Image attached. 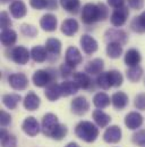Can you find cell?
Segmentation results:
<instances>
[{
	"label": "cell",
	"instance_id": "obj_7",
	"mask_svg": "<svg viewBox=\"0 0 145 147\" xmlns=\"http://www.w3.org/2000/svg\"><path fill=\"white\" fill-rule=\"evenodd\" d=\"M104 39L107 42H118L120 45H125L127 42V33L119 29H109L104 34Z\"/></svg>",
	"mask_w": 145,
	"mask_h": 147
},
{
	"label": "cell",
	"instance_id": "obj_24",
	"mask_svg": "<svg viewBox=\"0 0 145 147\" xmlns=\"http://www.w3.org/2000/svg\"><path fill=\"white\" fill-rule=\"evenodd\" d=\"M45 49L49 54L57 57L61 53V42L56 38H50L45 42Z\"/></svg>",
	"mask_w": 145,
	"mask_h": 147
},
{
	"label": "cell",
	"instance_id": "obj_38",
	"mask_svg": "<svg viewBox=\"0 0 145 147\" xmlns=\"http://www.w3.org/2000/svg\"><path fill=\"white\" fill-rule=\"evenodd\" d=\"M98 86L104 90H108L111 88V82H110V76H109V72H104V73H100L98 79H96Z\"/></svg>",
	"mask_w": 145,
	"mask_h": 147
},
{
	"label": "cell",
	"instance_id": "obj_20",
	"mask_svg": "<svg viewBox=\"0 0 145 147\" xmlns=\"http://www.w3.org/2000/svg\"><path fill=\"white\" fill-rule=\"evenodd\" d=\"M141 59H142V57H141L140 51L137 49H134V48L127 50V53L125 55V63L129 67L138 65L141 63Z\"/></svg>",
	"mask_w": 145,
	"mask_h": 147
},
{
	"label": "cell",
	"instance_id": "obj_25",
	"mask_svg": "<svg viewBox=\"0 0 145 147\" xmlns=\"http://www.w3.org/2000/svg\"><path fill=\"white\" fill-rule=\"evenodd\" d=\"M93 119L95 121V123L100 127V128H106L108 127V124L111 122V117L107 113H104L101 110H95L93 112Z\"/></svg>",
	"mask_w": 145,
	"mask_h": 147
},
{
	"label": "cell",
	"instance_id": "obj_21",
	"mask_svg": "<svg viewBox=\"0 0 145 147\" xmlns=\"http://www.w3.org/2000/svg\"><path fill=\"white\" fill-rule=\"evenodd\" d=\"M44 95L45 97L50 100V102H56L59 99L60 96H63L61 94V89H60V84H57V83H50L45 91H44Z\"/></svg>",
	"mask_w": 145,
	"mask_h": 147
},
{
	"label": "cell",
	"instance_id": "obj_41",
	"mask_svg": "<svg viewBox=\"0 0 145 147\" xmlns=\"http://www.w3.org/2000/svg\"><path fill=\"white\" fill-rule=\"evenodd\" d=\"M11 24L13 23H11V20L9 17L8 13L2 11L1 15H0V26H1V29L2 30H7V29H9L11 26Z\"/></svg>",
	"mask_w": 145,
	"mask_h": 147
},
{
	"label": "cell",
	"instance_id": "obj_26",
	"mask_svg": "<svg viewBox=\"0 0 145 147\" xmlns=\"http://www.w3.org/2000/svg\"><path fill=\"white\" fill-rule=\"evenodd\" d=\"M17 40V33L11 30V29H7V30H2L1 32V43L5 47H10L13 46Z\"/></svg>",
	"mask_w": 145,
	"mask_h": 147
},
{
	"label": "cell",
	"instance_id": "obj_47",
	"mask_svg": "<svg viewBox=\"0 0 145 147\" xmlns=\"http://www.w3.org/2000/svg\"><path fill=\"white\" fill-rule=\"evenodd\" d=\"M125 1H126V0H108V3L110 7L117 9V8H121V7H124Z\"/></svg>",
	"mask_w": 145,
	"mask_h": 147
},
{
	"label": "cell",
	"instance_id": "obj_1",
	"mask_svg": "<svg viewBox=\"0 0 145 147\" xmlns=\"http://www.w3.org/2000/svg\"><path fill=\"white\" fill-rule=\"evenodd\" d=\"M108 7L102 3H86L82 9V21L85 24H93L98 21H104L108 18Z\"/></svg>",
	"mask_w": 145,
	"mask_h": 147
},
{
	"label": "cell",
	"instance_id": "obj_17",
	"mask_svg": "<svg viewBox=\"0 0 145 147\" xmlns=\"http://www.w3.org/2000/svg\"><path fill=\"white\" fill-rule=\"evenodd\" d=\"M78 29H79V25L75 18H67L61 24V32L67 37H72L74 34H76Z\"/></svg>",
	"mask_w": 145,
	"mask_h": 147
},
{
	"label": "cell",
	"instance_id": "obj_40",
	"mask_svg": "<svg viewBox=\"0 0 145 147\" xmlns=\"http://www.w3.org/2000/svg\"><path fill=\"white\" fill-rule=\"evenodd\" d=\"M132 140L137 146H144L145 145V130H140L135 132L132 137Z\"/></svg>",
	"mask_w": 145,
	"mask_h": 147
},
{
	"label": "cell",
	"instance_id": "obj_11",
	"mask_svg": "<svg viewBox=\"0 0 145 147\" xmlns=\"http://www.w3.org/2000/svg\"><path fill=\"white\" fill-rule=\"evenodd\" d=\"M65 61H66V63H68L69 65H72L74 67H76L78 64H80L83 61V57H82V54L78 50V48H76L74 46L68 47L66 50Z\"/></svg>",
	"mask_w": 145,
	"mask_h": 147
},
{
	"label": "cell",
	"instance_id": "obj_12",
	"mask_svg": "<svg viewBox=\"0 0 145 147\" xmlns=\"http://www.w3.org/2000/svg\"><path fill=\"white\" fill-rule=\"evenodd\" d=\"M58 20L53 14H45L40 20V26L47 32H53L57 29Z\"/></svg>",
	"mask_w": 145,
	"mask_h": 147
},
{
	"label": "cell",
	"instance_id": "obj_48",
	"mask_svg": "<svg viewBox=\"0 0 145 147\" xmlns=\"http://www.w3.org/2000/svg\"><path fill=\"white\" fill-rule=\"evenodd\" d=\"M57 7H58L57 0H47V8L49 10H55L57 9Z\"/></svg>",
	"mask_w": 145,
	"mask_h": 147
},
{
	"label": "cell",
	"instance_id": "obj_34",
	"mask_svg": "<svg viewBox=\"0 0 145 147\" xmlns=\"http://www.w3.org/2000/svg\"><path fill=\"white\" fill-rule=\"evenodd\" d=\"M126 75H127V79L132 82H137L141 80L142 75H143V69L140 66V65H136V66H130L127 72H126Z\"/></svg>",
	"mask_w": 145,
	"mask_h": 147
},
{
	"label": "cell",
	"instance_id": "obj_8",
	"mask_svg": "<svg viewBox=\"0 0 145 147\" xmlns=\"http://www.w3.org/2000/svg\"><path fill=\"white\" fill-rule=\"evenodd\" d=\"M59 124L58 122V117L52 114V113H48L43 116V120H42V131L45 136L50 137L52 130Z\"/></svg>",
	"mask_w": 145,
	"mask_h": 147
},
{
	"label": "cell",
	"instance_id": "obj_32",
	"mask_svg": "<svg viewBox=\"0 0 145 147\" xmlns=\"http://www.w3.org/2000/svg\"><path fill=\"white\" fill-rule=\"evenodd\" d=\"M61 7L72 14H77L80 8V1L79 0H59Z\"/></svg>",
	"mask_w": 145,
	"mask_h": 147
},
{
	"label": "cell",
	"instance_id": "obj_4",
	"mask_svg": "<svg viewBox=\"0 0 145 147\" xmlns=\"http://www.w3.org/2000/svg\"><path fill=\"white\" fill-rule=\"evenodd\" d=\"M30 57H31V51H29L23 46H17V47H15V48L11 49L10 58L16 64L24 65V64H26L30 61Z\"/></svg>",
	"mask_w": 145,
	"mask_h": 147
},
{
	"label": "cell",
	"instance_id": "obj_9",
	"mask_svg": "<svg viewBox=\"0 0 145 147\" xmlns=\"http://www.w3.org/2000/svg\"><path fill=\"white\" fill-rule=\"evenodd\" d=\"M71 109H72V113H75L76 115H84L90 110V104L85 97L78 96V97L72 99V104H71Z\"/></svg>",
	"mask_w": 145,
	"mask_h": 147
},
{
	"label": "cell",
	"instance_id": "obj_10",
	"mask_svg": "<svg viewBox=\"0 0 145 147\" xmlns=\"http://www.w3.org/2000/svg\"><path fill=\"white\" fill-rule=\"evenodd\" d=\"M22 129L26 135H29L31 137H34L40 132V124H39V122H37L35 117L29 116L24 120V122L22 124Z\"/></svg>",
	"mask_w": 145,
	"mask_h": 147
},
{
	"label": "cell",
	"instance_id": "obj_6",
	"mask_svg": "<svg viewBox=\"0 0 145 147\" xmlns=\"http://www.w3.org/2000/svg\"><path fill=\"white\" fill-rule=\"evenodd\" d=\"M10 87L15 90H24L29 86V79L24 73H14L8 76Z\"/></svg>",
	"mask_w": 145,
	"mask_h": 147
},
{
	"label": "cell",
	"instance_id": "obj_50",
	"mask_svg": "<svg viewBox=\"0 0 145 147\" xmlns=\"http://www.w3.org/2000/svg\"><path fill=\"white\" fill-rule=\"evenodd\" d=\"M8 1H9V0H1L2 3H6V2H8Z\"/></svg>",
	"mask_w": 145,
	"mask_h": 147
},
{
	"label": "cell",
	"instance_id": "obj_2",
	"mask_svg": "<svg viewBox=\"0 0 145 147\" xmlns=\"http://www.w3.org/2000/svg\"><path fill=\"white\" fill-rule=\"evenodd\" d=\"M75 134L86 143H93L99 136V129L90 121H82L76 125Z\"/></svg>",
	"mask_w": 145,
	"mask_h": 147
},
{
	"label": "cell",
	"instance_id": "obj_23",
	"mask_svg": "<svg viewBox=\"0 0 145 147\" xmlns=\"http://www.w3.org/2000/svg\"><path fill=\"white\" fill-rule=\"evenodd\" d=\"M74 81L76 82L79 89H88L91 88V84H92V80L90 75L87 73H82V72H77L74 74Z\"/></svg>",
	"mask_w": 145,
	"mask_h": 147
},
{
	"label": "cell",
	"instance_id": "obj_31",
	"mask_svg": "<svg viewBox=\"0 0 145 147\" xmlns=\"http://www.w3.org/2000/svg\"><path fill=\"white\" fill-rule=\"evenodd\" d=\"M107 54L110 58H119L122 54V45L118 42H109L107 46Z\"/></svg>",
	"mask_w": 145,
	"mask_h": 147
},
{
	"label": "cell",
	"instance_id": "obj_30",
	"mask_svg": "<svg viewBox=\"0 0 145 147\" xmlns=\"http://www.w3.org/2000/svg\"><path fill=\"white\" fill-rule=\"evenodd\" d=\"M60 89H61V94L65 97L75 95L78 91V86L76 84L75 81H65L60 84Z\"/></svg>",
	"mask_w": 145,
	"mask_h": 147
},
{
	"label": "cell",
	"instance_id": "obj_42",
	"mask_svg": "<svg viewBox=\"0 0 145 147\" xmlns=\"http://www.w3.org/2000/svg\"><path fill=\"white\" fill-rule=\"evenodd\" d=\"M74 66L72 65H69L68 63H64V64H61V66H60V73H61V76H64V78H68V76H71L72 73H74Z\"/></svg>",
	"mask_w": 145,
	"mask_h": 147
},
{
	"label": "cell",
	"instance_id": "obj_36",
	"mask_svg": "<svg viewBox=\"0 0 145 147\" xmlns=\"http://www.w3.org/2000/svg\"><path fill=\"white\" fill-rule=\"evenodd\" d=\"M67 132H68L67 127L64 125V124H60V123H59V124L52 130L50 137H51L52 139H56V140H61V139L65 138V136L67 135Z\"/></svg>",
	"mask_w": 145,
	"mask_h": 147
},
{
	"label": "cell",
	"instance_id": "obj_19",
	"mask_svg": "<svg viewBox=\"0 0 145 147\" xmlns=\"http://www.w3.org/2000/svg\"><path fill=\"white\" fill-rule=\"evenodd\" d=\"M111 103H112V105H113L114 109H117V110H124L128 105V96L125 92H122V91L114 92L112 95Z\"/></svg>",
	"mask_w": 145,
	"mask_h": 147
},
{
	"label": "cell",
	"instance_id": "obj_43",
	"mask_svg": "<svg viewBox=\"0 0 145 147\" xmlns=\"http://www.w3.org/2000/svg\"><path fill=\"white\" fill-rule=\"evenodd\" d=\"M134 105L137 110L145 111V94H138L135 97V102Z\"/></svg>",
	"mask_w": 145,
	"mask_h": 147
},
{
	"label": "cell",
	"instance_id": "obj_14",
	"mask_svg": "<svg viewBox=\"0 0 145 147\" xmlns=\"http://www.w3.org/2000/svg\"><path fill=\"white\" fill-rule=\"evenodd\" d=\"M125 124L130 130H136L143 124V116L137 112H130L125 117Z\"/></svg>",
	"mask_w": 145,
	"mask_h": 147
},
{
	"label": "cell",
	"instance_id": "obj_16",
	"mask_svg": "<svg viewBox=\"0 0 145 147\" xmlns=\"http://www.w3.org/2000/svg\"><path fill=\"white\" fill-rule=\"evenodd\" d=\"M9 10H10V14H11V16L14 18H23L26 15V13H27L26 5L23 1H21V0L13 1L10 3Z\"/></svg>",
	"mask_w": 145,
	"mask_h": 147
},
{
	"label": "cell",
	"instance_id": "obj_29",
	"mask_svg": "<svg viewBox=\"0 0 145 147\" xmlns=\"http://www.w3.org/2000/svg\"><path fill=\"white\" fill-rule=\"evenodd\" d=\"M130 28L134 32L137 33H144L145 32V11H143L140 16L134 17V20L130 23Z\"/></svg>",
	"mask_w": 145,
	"mask_h": 147
},
{
	"label": "cell",
	"instance_id": "obj_5",
	"mask_svg": "<svg viewBox=\"0 0 145 147\" xmlns=\"http://www.w3.org/2000/svg\"><path fill=\"white\" fill-rule=\"evenodd\" d=\"M129 16V10L127 7H121V8H117L113 10V13L111 14V17H110V22L113 26L116 28H120L126 22H127V18Z\"/></svg>",
	"mask_w": 145,
	"mask_h": 147
},
{
	"label": "cell",
	"instance_id": "obj_22",
	"mask_svg": "<svg viewBox=\"0 0 145 147\" xmlns=\"http://www.w3.org/2000/svg\"><path fill=\"white\" fill-rule=\"evenodd\" d=\"M23 104H24V107L27 111H35L39 109L41 100H40L39 96L35 95L34 92H29L26 95V97L24 98Z\"/></svg>",
	"mask_w": 145,
	"mask_h": 147
},
{
	"label": "cell",
	"instance_id": "obj_35",
	"mask_svg": "<svg viewBox=\"0 0 145 147\" xmlns=\"http://www.w3.org/2000/svg\"><path fill=\"white\" fill-rule=\"evenodd\" d=\"M1 146L2 147H16L17 145V139L14 135H10L6 130L1 131Z\"/></svg>",
	"mask_w": 145,
	"mask_h": 147
},
{
	"label": "cell",
	"instance_id": "obj_39",
	"mask_svg": "<svg viewBox=\"0 0 145 147\" xmlns=\"http://www.w3.org/2000/svg\"><path fill=\"white\" fill-rule=\"evenodd\" d=\"M21 32L25 36V37H30V38H33L35 37L37 34V30H36L35 26L31 25V24H23L21 26Z\"/></svg>",
	"mask_w": 145,
	"mask_h": 147
},
{
	"label": "cell",
	"instance_id": "obj_3",
	"mask_svg": "<svg viewBox=\"0 0 145 147\" xmlns=\"http://www.w3.org/2000/svg\"><path fill=\"white\" fill-rule=\"evenodd\" d=\"M33 83L36 87H45L49 86L53 80H55V75L50 73V70H37L35 73L32 76Z\"/></svg>",
	"mask_w": 145,
	"mask_h": 147
},
{
	"label": "cell",
	"instance_id": "obj_28",
	"mask_svg": "<svg viewBox=\"0 0 145 147\" xmlns=\"http://www.w3.org/2000/svg\"><path fill=\"white\" fill-rule=\"evenodd\" d=\"M21 99H22V97L19 95H17V94H7V95L2 96V103L9 110L16 109L18 103L21 102Z\"/></svg>",
	"mask_w": 145,
	"mask_h": 147
},
{
	"label": "cell",
	"instance_id": "obj_15",
	"mask_svg": "<svg viewBox=\"0 0 145 147\" xmlns=\"http://www.w3.org/2000/svg\"><path fill=\"white\" fill-rule=\"evenodd\" d=\"M103 139L104 142H107L109 144H116L118 142H120L121 139V129L118 125H111L106 130L104 135H103Z\"/></svg>",
	"mask_w": 145,
	"mask_h": 147
},
{
	"label": "cell",
	"instance_id": "obj_45",
	"mask_svg": "<svg viewBox=\"0 0 145 147\" xmlns=\"http://www.w3.org/2000/svg\"><path fill=\"white\" fill-rule=\"evenodd\" d=\"M30 5L34 9H44L47 8V0H30Z\"/></svg>",
	"mask_w": 145,
	"mask_h": 147
},
{
	"label": "cell",
	"instance_id": "obj_13",
	"mask_svg": "<svg viewBox=\"0 0 145 147\" xmlns=\"http://www.w3.org/2000/svg\"><path fill=\"white\" fill-rule=\"evenodd\" d=\"M80 46L83 48V51L87 55H92L98 50V42L94 38L88 34H84L80 38Z\"/></svg>",
	"mask_w": 145,
	"mask_h": 147
},
{
	"label": "cell",
	"instance_id": "obj_46",
	"mask_svg": "<svg viewBox=\"0 0 145 147\" xmlns=\"http://www.w3.org/2000/svg\"><path fill=\"white\" fill-rule=\"evenodd\" d=\"M127 2L132 9H136V10L142 9L144 6V0H127Z\"/></svg>",
	"mask_w": 145,
	"mask_h": 147
},
{
	"label": "cell",
	"instance_id": "obj_18",
	"mask_svg": "<svg viewBox=\"0 0 145 147\" xmlns=\"http://www.w3.org/2000/svg\"><path fill=\"white\" fill-rule=\"evenodd\" d=\"M104 67V62L101 58H94L90 61L85 66V72L87 74H100L102 73Z\"/></svg>",
	"mask_w": 145,
	"mask_h": 147
},
{
	"label": "cell",
	"instance_id": "obj_27",
	"mask_svg": "<svg viewBox=\"0 0 145 147\" xmlns=\"http://www.w3.org/2000/svg\"><path fill=\"white\" fill-rule=\"evenodd\" d=\"M31 57L36 63H43L48 57V51L42 46H35L31 49Z\"/></svg>",
	"mask_w": 145,
	"mask_h": 147
},
{
	"label": "cell",
	"instance_id": "obj_37",
	"mask_svg": "<svg viewBox=\"0 0 145 147\" xmlns=\"http://www.w3.org/2000/svg\"><path fill=\"white\" fill-rule=\"evenodd\" d=\"M109 76H110L111 87H120L124 82V76L119 71H116V70L109 71Z\"/></svg>",
	"mask_w": 145,
	"mask_h": 147
},
{
	"label": "cell",
	"instance_id": "obj_49",
	"mask_svg": "<svg viewBox=\"0 0 145 147\" xmlns=\"http://www.w3.org/2000/svg\"><path fill=\"white\" fill-rule=\"evenodd\" d=\"M65 147H79L76 143H69V144H67Z\"/></svg>",
	"mask_w": 145,
	"mask_h": 147
},
{
	"label": "cell",
	"instance_id": "obj_44",
	"mask_svg": "<svg viewBox=\"0 0 145 147\" xmlns=\"http://www.w3.org/2000/svg\"><path fill=\"white\" fill-rule=\"evenodd\" d=\"M11 122V116L10 114H8L6 111H1L0 112V123H1V127H7L9 123Z\"/></svg>",
	"mask_w": 145,
	"mask_h": 147
},
{
	"label": "cell",
	"instance_id": "obj_33",
	"mask_svg": "<svg viewBox=\"0 0 145 147\" xmlns=\"http://www.w3.org/2000/svg\"><path fill=\"white\" fill-rule=\"evenodd\" d=\"M110 97H109L108 95L106 94V92H99V94H96L95 96H94V98H93V104L98 107V109H106L107 106L110 105Z\"/></svg>",
	"mask_w": 145,
	"mask_h": 147
}]
</instances>
